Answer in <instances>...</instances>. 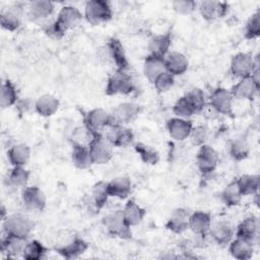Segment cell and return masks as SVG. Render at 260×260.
Here are the masks:
<instances>
[{"instance_id":"cell-1","label":"cell","mask_w":260,"mask_h":260,"mask_svg":"<svg viewBox=\"0 0 260 260\" xmlns=\"http://www.w3.org/2000/svg\"><path fill=\"white\" fill-rule=\"evenodd\" d=\"M100 58L105 60L107 63L114 64L117 70L126 71L129 68V61L124 47L116 38H111L106 46L101 48Z\"/></svg>"},{"instance_id":"cell-2","label":"cell","mask_w":260,"mask_h":260,"mask_svg":"<svg viewBox=\"0 0 260 260\" xmlns=\"http://www.w3.org/2000/svg\"><path fill=\"white\" fill-rule=\"evenodd\" d=\"M2 221L3 233L5 236L26 239L34 229L32 221L20 213L7 215L6 218Z\"/></svg>"},{"instance_id":"cell-3","label":"cell","mask_w":260,"mask_h":260,"mask_svg":"<svg viewBox=\"0 0 260 260\" xmlns=\"http://www.w3.org/2000/svg\"><path fill=\"white\" fill-rule=\"evenodd\" d=\"M112 7L108 1L91 0L85 4L84 17L93 25L109 21L112 18Z\"/></svg>"},{"instance_id":"cell-4","label":"cell","mask_w":260,"mask_h":260,"mask_svg":"<svg viewBox=\"0 0 260 260\" xmlns=\"http://www.w3.org/2000/svg\"><path fill=\"white\" fill-rule=\"evenodd\" d=\"M103 224L112 236L120 239H130L131 230L130 225L125 220L123 209H117L107 214L103 219Z\"/></svg>"},{"instance_id":"cell-5","label":"cell","mask_w":260,"mask_h":260,"mask_svg":"<svg viewBox=\"0 0 260 260\" xmlns=\"http://www.w3.org/2000/svg\"><path fill=\"white\" fill-rule=\"evenodd\" d=\"M134 90H135L134 82L131 76L126 71L117 70L108 78L107 85H106L107 95L130 94Z\"/></svg>"},{"instance_id":"cell-6","label":"cell","mask_w":260,"mask_h":260,"mask_svg":"<svg viewBox=\"0 0 260 260\" xmlns=\"http://www.w3.org/2000/svg\"><path fill=\"white\" fill-rule=\"evenodd\" d=\"M88 149L93 164L104 165L113 157V146L103 135H94L88 142Z\"/></svg>"},{"instance_id":"cell-7","label":"cell","mask_w":260,"mask_h":260,"mask_svg":"<svg viewBox=\"0 0 260 260\" xmlns=\"http://www.w3.org/2000/svg\"><path fill=\"white\" fill-rule=\"evenodd\" d=\"M257 68H259L258 61H256L251 54L238 53L232 58L231 72L236 77H249Z\"/></svg>"},{"instance_id":"cell-8","label":"cell","mask_w":260,"mask_h":260,"mask_svg":"<svg viewBox=\"0 0 260 260\" xmlns=\"http://www.w3.org/2000/svg\"><path fill=\"white\" fill-rule=\"evenodd\" d=\"M139 113L140 106L135 103L120 104L110 114V126L128 124L135 120Z\"/></svg>"},{"instance_id":"cell-9","label":"cell","mask_w":260,"mask_h":260,"mask_svg":"<svg viewBox=\"0 0 260 260\" xmlns=\"http://www.w3.org/2000/svg\"><path fill=\"white\" fill-rule=\"evenodd\" d=\"M110 126V114L102 109L95 108L87 112L84 118V127L94 136L102 135V132Z\"/></svg>"},{"instance_id":"cell-10","label":"cell","mask_w":260,"mask_h":260,"mask_svg":"<svg viewBox=\"0 0 260 260\" xmlns=\"http://www.w3.org/2000/svg\"><path fill=\"white\" fill-rule=\"evenodd\" d=\"M218 161V153L213 147L207 144H203L199 147L196 155V162L200 173H202L203 175L211 174L215 171Z\"/></svg>"},{"instance_id":"cell-11","label":"cell","mask_w":260,"mask_h":260,"mask_svg":"<svg viewBox=\"0 0 260 260\" xmlns=\"http://www.w3.org/2000/svg\"><path fill=\"white\" fill-rule=\"evenodd\" d=\"M210 106L219 114L231 116L233 114V102L234 96L231 90L223 87H217L214 89L209 98Z\"/></svg>"},{"instance_id":"cell-12","label":"cell","mask_w":260,"mask_h":260,"mask_svg":"<svg viewBox=\"0 0 260 260\" xmlns=\"http://www.w3.org/2000/svg\"><path fill=\"white\" fill-rule=\"evenodd\" d=\"M21 200L25 208L31 211H42L47 203L45 193L37 186L24 187L21 193Z\"/></svg>"},{"instance_id":"cell-13","label":"cell","mask_w":260,"mask_h":260,"mask_svg":"<svg viewBox=\"0 0 260 260\" xmlns=\"http://www.w3.org/2000/svg\"><path fill=\"white\" fill-rule=\"evenodd\" d=\"M167 129L169 132V135L177 140V141H183L187 138H189L191 131L193 129V124L191 121L179 117L171 118L167 122Z\"/></svg>"},{"instance_id":"cell-14","label":"cell","mask_w":260,"mask_h":260,"mask_svg":"<svg viewBox=\"0 0 260 260\" xmlns=\"http://www.w3.org/2000/svg\"><path fill=\"white\" fill-rule=\"evenodd\" d=\"M236 238L246 240L252 244H255V242L258 239L259 234V221L258 218L254 215L248 216L244 218L235 230Z\"/></svg>"},{"instance_id":"cell-15","label":"cell","mask_w":260,"mask_h":260,"mask_svg":"<svg viewBox=\"0 0 260 260\" xmlns=\"http://www.w3.org/2000/svg\"><path fill=\"white\" fill-rule=\"evenodd\" d=\"M110 130L106 134L107 140L116 147H124L132 143L134 139V134L131 129L125 127L124 125L110 126Z\"/></svg>"},{"instance_id":"cell-16","label":"cell","mask_w":260,"mask_h":260,"mask_svg":"<svg viewBox=\"0 0 260 260\" xmlns=\"http://www.w3.org/2000/svg\"><path fill=\"white\" fill-rule=\"evenodd\" d=\"M259 89L257 83L252 76L240 78V80L232 87L231 92L234 99L238 100H253Z\"/></svg>"},{"instance_id":"cell-17","label":"cell","mask_w":260,"mask_h":260,"mask_svg":"<svg viewBox=\"0 0 260 260\" xmlns=\"http://www.w3.org/2000/svg\"><path fill=\"white\" fill-rule=\"evenodd\" d=\"M209 234L218 245H228L235 236V228L229 220H218L210 226Z\"/></svg>"},{"instance_id":"cell-18","label":"cell","mask_w":260,"mask_h":260,"mask_svg":"<svg viewBox=\"0 0 260 260\" xmlns=\"http://www.w3.org/2000/svg\"><path fill=\"white\" fill-rule=\"evenodd\" d=\"M198 8L205 20L213 21L216 18L223 17L226 14L229 5L225 2L219 1H202L199 3Z\"/></svg>"},{"instance_id":"cell-19","label":"cell","mask_w":260,"mask_h":260,"mask_svg":"<svg viewBox=\"0 0 260 260\" xmlns=\"http://www.w3.org/2000/svg\"><path fill=\"white\" fill-rule=\"evenodd\" d=\"M82 19L81 12L74 6H64L60 9L56 22L66 32V30L75 27Z\"/></svg>"},{"instance_id":"cell-20","label":"cell","mask_w":260,"mask_h":260,"mask_svg":"<svg viewBox=\"0 0 260 260\" xmlns=\"http://www.w3.org/2000/svg\"><path fill=\"white\" fill-rule=\"evenodd\" d=\"M188 65L189 63L186 56L180 52H169L165 57L166 71L171 73L173 76L184 74L188 69Z\"/></svg>"},{"instance_id":"cell-21","label":"cell","mask_w":260,"mask_h":260,"mask_svg":"<svg viewBox=\"0 0 260 260\" xmlns=\"http://www.w3.org/2000/svg\"><path fill=\"white\" fill-rule=\"evenodd\" d=\"M190 213L187 209L179 207L172 211L166 226L168 230L175 234H182L189 229Z\"/></svg>"},{"instance_id":"cell-22","label":"cell","mask_w":260,"mask_h":260,"mask_svg":"<svg viewBox=\"0 0 260 260\" xmlns=\"http://www.w3.org/2000/svg\"><path fill=\"white\" fill-rule=\"evenodd\" d=\"M132 184L128 177H116L107 183V189L110 197L125 199L131 192Z\"/></svg>"},{"instance_id":"cell-23","label":"cell","mask_w":260,"mask_h":260,"mask_svg":"<svg viewBox=\"0 0 260 260\" xmlns=\"http://www.w3.org/2000/svg\"><path fill=\"white\" fill-rule=\"evenodd\" d=\"M211 226V216L204 211H195L189 216V229L197 236H205Z\"/></svg>"},{"instance_id":"cell-24","label":"cell","mask_w":260,"mask_h":260,"mask_svg":"<svg viewBox=\"0 0 260 260\" xmlns=\"http://www.w3.org/2000/svg\"><path fill=\"white\" fill-rule=\"evenodd\" d=\"M26 243V239L4 235L1 241V251L6 254L7 257L16 258L22 256Z\"/></svg>"},{"instance_id":"cell-25","label":"cell","mask_w":260,"mask_h":260,"mask_svg":"<svg viewBox=\"0 0 260 260\" xmlns=\"http://www.w3.org/2000/svg\"><path fill=\"white\" fill-rule=\"evenodd\" d=\"M166 71L165 66V57H159L156 55L149 54L143 63V73L145 77L150 81L153 82L154 79L162 72Z\"/></svg>"},{"instance_id":"cell-26","label":"cell","mask_w":260,"mask_h":260,"mask_svg":"<svg viewBox=\"0 0 260 260\" xmlns=\"http://www.w3.org/2000/svg\"><path fill=\"white\" fill-rule=\"evenodd\" d=\"M87 248V243L84 240L76 237L65 245L56 248V251L66 259H73L82 255Z\"/></svg>"},{"instance_id":"cell-27","label":"cell","mask_w":260,"mask_h":260,"mask_svg":"<svg viewBox=\"0 0 260 260\" xmlns=\"http://www.w3.org/2000/svg\"><path fill=\"white\" fill-rule=\"evenodd\" d=\"M71 160L72 164L80 170L88 169L93 162L90 156L88 146L80 143H73L71 151Z\"/></svg>"},{"instance_id":"cell-28","label":"cell","mask_w":260,"mask_h":260,"mask_svg":"<svg viewBox=\"0 0 260 260\" xmlns=\"http://www.w3.org/2000/svg\"><path fill=\"white\" fill-rule=\"evenodd\" d=\"M54 3L47 0L34 1L28 6V16L34 21H39L49 17L54 11Z\"/></svg>"},{"instance_id":"cell-29","label":"cell","mask_w":260,"mask_h":260,"mask_svg":"<svg viewBox=\"0 0 260 260\" xmlns=\"http://www.w3.org/2000/svg\"><path fill=\"white\" fill-rule=\"evenodd\" d=\"M254 244L243 240L236 238L235 240H232L230 242L229 251L231 255L239 260H248L252 257L254 252Z\"/></svg>"},{"instance_id":"cell-30","label":"cell","mask_w":260,"mask_h":260,"mask_svg":"<svg viewBox=\"0 0 260 260\" xmlns=\"http://www.w3.org/2000/svg\"><path fill=\"white\" fill-rule=\"evenodd\" d=\"M172 43V37L170 34H161L153 36L148 43L149 54L159 57H166L169 53Z\"/></svg>"},{"instance_id":"cell-31","label":"cell","mask_w":260,"mask_h":260,"mask_svg":"<svg viewBox=\"0 0 260 260\" xmlns=\"http://www.w3.org/2000/svg\"><path fill=\"white\" fill-rule=\"evenodd\" d=\"M7 157L12 167H23L30 157V148L24 143H18L8 149Z\"/></svg>"},{"instance_id":"cell-32","label":"cell","mask_w":260,"mask_h":260,"mask_svg":"<svg viewBox=\"0 0 260 260\" xmlns=\"http://www.w3.org/2000/svg\"><path fill=\"white\" fill-rule=\"evenodd\" d=\"M59 101L52 94H44L40 96L36 104L35 109L37 113L43 117H50L54 115L59 109Z\"/></svg>"},{"instance_id":"cell-33","label":"cell","mask_w":260,"mask_h":260,"mask_svg":"<svg viewBox=\"0 0 260 260\" xmlns=\"http://www.w3.org/2000/svg\"><path fill=\"white\" fill-rule=\"evenodd\" d=\"M1 26L9 31L16 30L21 23V16L19 8L10 7L5 10H2L0 14Z\"/></svg>"},{"instance_id":"cell-34","label":"cell","mask_w":260,"mask_h":260,"mask_svg":"<svg viewBox=\"0 0 260 260\" xmlns=\"http://www.w3.org/2000/svg\"><path fill=\"white\" fill-rule=\"evenodd\" d=\"M123 214L127 223L130 226H135L143 220L145 216V210L135 201L129 200L123 208Z\"/></svg>"},{"instance_id":"cell-35","label":"cell","mask_w":260,"mask_h":260,"mask_svg":"<svg viewBox=\"0 0 260 260\" xmlns=\"http://www.w3.org/2000/svg\"><path fill=\"white\" fill-rule=\"evenodd\" d=\"M243 194L240 190L237 180H234L231 183H229L221 192V199L223 203L229 207L238 205L241 202Z\"/></svg>"},{"instance_id":"cell-36","label":"cell","mask_w":260,"mask_h":260,"mask_svg":"<svg viewBox=\"0 0 260 260\" xmlns=\"http://www.w3.org/2000/svg\"><path fill=\"white\" fill-rule=\"evenodd\" d=\"M238 185L243 196L256 195L259 189V176L258 175H243L237 179Z\"/></svg>"},{"instance_id":"cell-37","label":"cell","mask_w":260,"mask_h":260,"mask_svg":"<svg viewBox=\"0 0 260 260\" xmlns=\"http://www.w3.org/2000/svg\"><path fill=\"white\" fill-rule=\"evenodd\" d=\"M47 253L46 247L39 241L32 240L26 243L22 257L26 260H41Z\"/></svg>"},{"instance_id":"cell-38","label":"cell","mask_w":260,"mask_h":260,"mask_svg":"<svg viewBox=\"0 0 260 260\" xmlns=\"http://www.w3.org/2000/svg\"><path fill=\"white\" fill-rule=\"evenodd\" d=\"M250 153V145L245 138H236L230 145V154L235 160H243Z\"/></svg>"},{"instance_id":"cell-39","label":"cell","mask_w":260,"mask_h":260,"mask_svg":"<svg viewBox=\"0 0 260 260\" xmlns=\"http://www.w3.org/2000/svg\"><path fill=\"white\" fill-rule=\"evenodd\" d=\"M17 100V91L14 84L10 80L3 81L1 85L0 104L2 108H8L15 104Z\"/></svg>"},{"instance_id":"cell-40","label":"cell","mask_w":260,"mask_h":260,"mask_svg":"<svg viewBox=\"0 0 260 260\" xmlns=\"http://www.w3.org/2000/svg\"><path fill=\"white\" fill-rule=\"evenodd\" d=\"M29 179V172L23 167H13L8 174V184L15 188L25 187Z\"/></svg>"},{"instance_id":"cell-41","label":"cell","mask_w":260,"mask_h":260,"mask_svg":"<svg viewBox=\"0 0 260 260\" xmlns=\"http://www.w3.org/2000/svg\"><path fill=\"white\" fill-rule=\"evenodd\" d=\"M134 148H135V151L139 154L140 158L143 160V162L147 165H154L158 161V158H159L158 153L151 146L139 142L135 144Z\"/></svg>"},{"instance_id":"cell-42","label":"cell","mask_w":260,"mask_h":260,"mask_svg":"<svg viewBox=\"0 0 260 260\" xmlns=\"http://www.w3.org/2000/svg\"><path fill=\"white\" fill-rule=\"evenodd\" d=\"M91 195H92V200H93V204L98 209H101L105 206L106 202L108 201L109 193H108V189H107V183L105 182H98L94 184L92 191H91Z\"/></svg>"},{"instance_id":"cell-43","label":"cell","mask_w":260,"mask_h":260,"mask_svg":"<svg viewBox=\"0 0 260 260\" xmlns=\"http://www.w3.org/2000/svg\"><path fill=\"white\" fill-rule=\"evenodd\" d=\"M185 96L191 104L192 108L194 109L195 114L200 113L204 109L206 105V99L204 92L200 88H192L185 94Z\"/></svg>"},{"instance_id":"cell-44","label":"cell","mask_w":260,"mask_h":260,"mask_svg":"<svg viewBox=\"0 0 260 260\" xmlns=\"http://www.w3.org/2000/svg\"><path fill=\"white\" fill-rule=\"evenodd\" d=\"M173 113L176 115V117L183 118V119H188L191 116L195 115L194 109L192 108L191 104L189 103V101L186 99L185 95L177 100V102L173 107Z\"/></svg>"},{"instance_id":"cell-45","label":"cell","mask_w":260,"mask_h":260,"mask_svg":"<svg viewBox=\"0 0 260 260\" xmlns=\"http://www.w3.org/2000/svg\"><path fill=\"white\" fill-rule=\"evenodd\" d=\"M260 36V12L256 11L248 19L245 26V38L249 40L257 39Z\"/></svg>"},{"instance_id":"cell-46","label":"cell","mask_w":260,"mask_h":260,"mask_svg":"<svg viewBox=\"0 0 260 260\" xmlns=\"http://www.w3.org/2000/svg\"><path fill=\"white\" fill-rule=\"evenodd\" d=\"M155 89L162 93V92H167L169 91L175 84V76H173L171 73L165 71L162 73H160L152 82Z\"/></svg>"},{"instance_id":"cell-47","label":"cell","mask_w":260,"mask_h":260,"mask_svg":"<svg viewBox=\"0 0 260 260\" xmlns=\"http://www.w3.org/2000/svg\"><path fill=\"white\" fill-rule=\"evenodd\" d=\"M173 8L180 14H190L192 13L196 7L197 2L193 0H176L172 2Z\"/></svg>"},{"instance_id":"cell-48","label":"cell","mask_w":260,"mask_h":260,"mask_svg":"<svg viewBox=\"0 0 260 260\" xmlns=\"http://www.w3.org/2000/svg\"><path fill=\"white\" fill-rule=\"evenodd\" d=\"M207 136H208L207 129L203 126H197V127H193L189 137H191L193 144L201 146L205 144V141L207 140Z\"/></svg>"}]
</instances>
